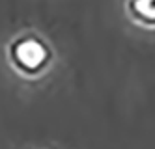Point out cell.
I'll list each match as a JSON object with an SVG mask.
<instances>
[{"instance_id": "1", "label": "cell", "mask_w": 155, "mask_h": 149, "mask_svg": "<svg viewBox=\"0 0 155 149\" xmlns=\"http://www.w3.org/2000/svg\"><path fill=\"white\" fill-rule=\"evenodd\" d=\"M8 62L13 69L26 78L43 76L52 65V47L36 32H25L8 45Z\"/></svg>"}, {"instance_id": "2", "label": "cell", "mask_w": 155, "mask_h": 149, "mask_svg": "<svg viewBox=\"0 0 155 149\" xmlns=\"http://www.w3.org/2000/svg\"><path fill=\"white\" fill-rule=\"evenodd\" d=\"M127 17L142 28H155V0H125Z\"/></svg>"}]
</instances>
